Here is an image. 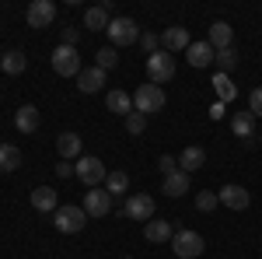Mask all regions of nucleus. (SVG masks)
Segmentation results:
<instances>
[{
    "label": "nucleus",
    "mask_w": 262,
    "mask_h": 259,
    "mask_svg": "<svg viewBox=\"0 0 262 259\" xmlns=\"http://www.w3.org/2000/svg\"><path fill=\"white\" fill-rule=\"evenodd\" d=\"M164 102H168V98H164V91L158 88V84H150V81H147V84H140V88L133 91V109H137V112H143V116L161 112Z\"/></svg>",
    "instance_id": "nucleus-1"
},
{
    "label": "nucleus",
    "mask_w": 262,
    "mask_h": 259,
    "mask_svg": "<svg viewBox=\"0 0 262 259\" xmlns=\"http://www.w3.org/2000/svg\"><path fill=\"white\" fill-rule=\"evenodd\" d=\"M147 77H150V84H168V81L175 77V56L171 53H164V49H158V53H150L147 56Z\"/></svg>",
    "instance_id": "nucleus-2"
},
{
    "label": "nucleus",
    "mask_w": 262,
    "mask_h": 259,
    "mask_svg": "<svg viewBox=\"0 0 262 259\" xmlns=\"http://www.w3.org/2000/svg\"><path fill=\"white\" fill-rule=\"evenodd\" d=\"M74 175L88 186V189H98L101 182H105V175H108V168L101 165V158H95V154H84L77 165H74Z\"/></svg>",
    "instance_id": "nucleus-3"
},
{
    "label": "nucleus",
    "mask_w": 262,
    "mask_h": 259,
    "mask_svg": "<svg viewBox=\"0 0 262 259\" xmlns=\"http://www.w3.org/2000/svg\"><path fill=\"white\" fill-rule=\"evenodd\" d=\"M171 249H175V256H179V259H196V256H203L206 242H203L200 231L182 228V231H175V235H171Z\"/></svg>",
    "instance_id": "nucleus-4"
},
{
    "label": "nucleus",
    "mask_w": 262,
    "mask_h": 259,
    "mask_svg": "<svg viewBox=\"0 0 262 259\" xmlns=\"http://www.w3.org/2000/svg\"><path fill=\"white\" fill-rule=\"evenodd\" d=\"M108 42H112V49H119V46H133V42H140V25L133 18H112L108 25Z\"/></svg>",
    "instance_id": "nucleus-5"
},
{
    "label": "nucleus",
    "mask_w": 262,
    "mask_h": 259,
    "mask_svg": "<svg viewBox=\"0 0 262 259\" xmlns=\"http://www.w3.org/2000/svg\"><path fill=\"white\" fill-rule=\"evenodd\" d=\"M53 224H56V231H63V235H77L84 224H88V214H84V207H74V203H67L60 210L53 214Z\"/></svg>",
    "instance_id": "nucleus-6"
},
{
    "label": "nucleus",
    "mask_w": 262,
    "mask_h": 259,
    "mask_svg": "<svg viewBox=\"0 0 262 259\" xmlns=\"http://www.w3.org/2000/svg\"><path fill=\"white\" fill-rule=\"evenodd\" d=\"M53 70H56L60 77H77L84 70L77 49H74V46H56V49H53Z\"/></svg>",
    "instance_id": "nucleus-7"
},
{
    "label": "nucleus",
    "mask_w": 262,
    "mask_h": 259,
    "mask_svg": "<svg viewBox=\"0 0 262 259\" xmlns=\"http://www.w3.org/2000/svg\"><path fill=\"white\" fill-rule=\"evenodd\" d=\"M25 21H28V28H49L56 21V4L53 0H32L25 11Z\"/></svg>",
    "instance_id": "nucleus-8"
},
{
    "label": "nucleus",
    "mask_w": 262,
    "mask_h": 259,
    "mask_svg": "<svg viewBox=\"0 0 262 259\" xmlns=\"http://www.w3.org/2000/svg\"><path fill=\"white\" fill-rule=\"evenodd\" d=\"M81 207H84V214H88V217H105V214L112 210V193H108L105 186H98V189H88Z\"/></svg>",
    "instance_id": "nucleus-9"
},
{
    "label": "nucleus",
    "mask_w": 262,
    "mask_h": 259,
    "mask_svg": "<svg viewBox=\"0 0 262 259\" xmlns=\"http://www.w3.org/2000/svg\"><path fill=\"white\" fill-rule=\"evenodd\" d=\"M122 214L129 221H154V196L140 193V196H129L122 203Z\"/></svg>",
    "instance_id": "nucleus-10"
},
{
    "label": "nucleus",
    "mask_w": 262,
    "mask_h": 259,
    "mask_svg": "<svg viewBox=\"0 0 262 259\" xmlns=\"http://www.w3.org/2000/svg\"><path fill=\"white\" fill-rule=\"evenodd\" d=\"M192 46V39H189V28H182V25H171V28H164L161 35V49L164 53H182V49H189Z\"/></svg>",
    "instance_id": "nucleus-11"
},
{
    "label": "nucleus",
    "mask_w": 262,
    "mask_h": 259,
    "mask_svg": "<svg viewBox=\"0 0 262 259\" xmlns=\"http://www.w3.org/2000/svg\"><path fill=\"white\" fill-rule=\"evenodd\" d=\"M206 42L221 53V49H231L234 46V28L227 25V21H213L210 25V32H206Z\"/></svg>",
    "instance_id": "nucleus-12"
},
{
    "label": "nucleus",
    "mask_w": 262,
    "mask_h": 259,
    "mask_svg": "<svg viewBox=\"0 0 262 259\" xmlns=\"http://www.w3.org/2000/svg\"><path fill=\"white\" fill-rule=\"evenodd\" d=\"M32 207H35L39 214H56V210H60V196H56V189H53V186H39V189H32Z\"/></svg>",
    "instance_id": "nucleus-13"
},
{
    "label": "nucleus",
    "mask_w": 262,
    "mask_h": 259,
    "mask_svg": "<svg viewBox=\"0 0 262 259\" xmlns=\"http://www.w3.org/2000/svg\"><path fill=\"white\" fill-rule=\"evenodd\" d=\"M217 200H221L224 207H231V210H245V207L252 203L248 189H245V186H234V182H231V186H224L221 193H217Z\"/></svg>",
    "instance_id": "nucleus-14"
},
{
    "label": "nucleus",
    "mask_w": 262,
    "mask_h": 259,
    "mask_svg": "<svg viewBox=\"0 0 262 259\" xmlns=\"http://www.w3.org/2000/svg\"><path fill=\"white\" fill-rule=\"evenodd\" d=\"M189 189H192V179H189V175H185V172H171V175H164V182H161V193L164 196H185V193H189Z\"/></svg>",
    "instance_id": "nucleus-15"
},
{
    "label": "nucleus",
    "mask_w": 262,
    "mask_h": 259,
    "mask_svg": "<svg viewBox=\"0 0 262 259\" xmlns=\"http://www.w3.org/2000/svg\"><path fill=\"white\" fill-rule=\"evenodd\" d=\"M77 88H81L84 95L101 91V88H105V70H101V67H88V70H81V74H77Z\"/></svg>",
    "instance_id": "nucleus-16"
},
{
    "label": "nucleus",
    "mask_w": 262,
    "mask_h": 259,
    "mask_svg": "<svg viewBox=\"0 0 262 259\" xmlns=\"http://www.w3.org/2000/svg\"><path fill=\"white\" fill-rule=\"evenodd\" d=\"M213 56H217V49H213L206 39H203V42H192V46L185 49V60L192 63V67H210V63H213Z\"/></svg>",
    "instance_id": "nucleus-17"
},
{
    "label": "nucleus",
    "mask_w": 262,
    "mask_h": 259,
    "mask_svg": "<svg viewBox=\"0 0 262 259\" xmlns=\"http://www.w3.org/2000/svg\"><path fill=\"white\" fill-rule=\"evenodd\" d=\"M203 165H206V151H203V147H196V144H192V147H185V151L179 154V168L185 172V175L200 172Z\"/></svg>",
    "instance_id": "nucleus-18"
},
{
    "label": "nucleus",
    "mask_w": 262,
    "mask_h": 259,
    "mask_svg": "<svg viewBox=\"0 0 262 259\" xmlns=\"http://www.w3.org/2000/svg\"><path fill=\"white\" fill-rule=\"evenodd\" d=\"M39 123H42V116H39V109H35V105H21L18 112H14V126H18L21 133H35V130H39Z\"/></svg>",
    "instance_id": "nucleus-19"
},
{
    "label": "nucleus",
    "mask_w": 262,
    "mask_h": 259,
    "mask_svg": "<svg viewBox=\"0 0 262 259\" xmlns=\"http://www.w3.org/2000/svg\"><path fill=\"white\" fill-rule=\"evenodd\" d=\"M105 105H108V112H116V116L126 119V116L133 112V95H126L122 88H116V91H108V95H105Z\"/></svg>",
    "instance_id": "nucleus-20"
},
{
    "label": "nucleus",
    "mask_w": 262,
    "mask_h": 259,
    "mask_svg": "<svg viewBox=\"0 0 262 259\" xmlns=\"http://www.w3.org/2000/svg\"><path fill=\"white\" fill-rule=\"evenodd\" d=\"M171 235H175V231H171V221H161V217L147 221V228H143V238L154 242V245H158V242H168Z\"/></svg>",
    "instance_id": "nucleus-21"
},
{
    "label": "nucleus",
    "mask_w": 262,
    "mask_h": 259,
    "mask_svg": "<svg viewBox=\"0 0 262 259\" xmlns=\"http://www.w3.org/2000/svg\"><path fill=\"white\" fill-rule=\"evenodd\" d=\"M231 130H234V137H242V140L252 144V137H255V116H252V112H234Z\"/></svg>",
    "instance_id": "nucleus-22"
},
{
    "label": "nucleus",
    "mask_w": 262,
    "mask_h": 259,
    "mask_svg": "<svg viewBox=\"0 0 262 259\" xmlns=\"http://www.w3.org/2000/svg\"><path fill=\"white\" fill-rule=\"evenodd\" d=\"M84 25H88L91 32H108V25H112V18H108V7H91V11L84 14Z\"/></svg>",
    "instance_id": "nucleus-23"
},
{
    "label": "nucleus",
    "mask_w": 262,
    "mask_h": 259,
    "mask_svg": "<svg viewBox=\"0 0 262 259\" xmlns=\"http://www.w3.org/2000/svg\"><path fill=\"white\" fill-rule=\"evenodd\" d=\"M56 151L63 154V161L77 158V154H81V137H77V133H60V137H56Z\"/></svg>",
    "instance_id": "nucleus-24"
},
{
    "label": "nucleus",
    "mask_w": 262,
    "mask_h": 259,
    "mask_svg": "<svg viewBox=\"0 0 262 259\" xmlns=\"http://www.w3.org/2000/svg\"><path fill=\"white\" fill-rule=\"evenodd\" d=\"M21 168V151L14 144H0V172H18Z\"/></svg>",
    "instance_id": "nucleus-25"
},
{
    "label": "nucleus",
    "mask_w": 262,
    "mask_h": 259,
    "mask_svg": "<svg viewBox=\"0 0 262 259\" xmlns=\"http://www.w3.org/2000/svg\"><path fill=\"white\" fill-rule=\"evenodd\" d=\"M25 53H18V49H11V53H4V56H0V70H4V74H11V77H18L21 70H25Z\"/></svg>",
    "instance_id": "nucleus-26"
},
{
    "label": "nucleus",
    "mask_w": 262,
    "mask_h": 259,
    "mask_svg": "<svg viewBox=\"0 0 262 259\" xmlns=\"http://www.w3.org/2000/svg\"><path fill=\"white\" fill-rule=\"evenodd\" d=\"M105 189H108L112 196H122V193L129 189V175H126V172H108V175H105Z\"/></svg>",
    "instance_id": "nucleus-27"
},
{
    "label": "nucleus",
    "mask_w": 262,
    "mask_h": 259,
    "mask_svg": "<svg viewBox=\"0 0 262 259\" xmlns=\"http://www.w3.org/2000/svg\"><path fill=\"white\" fill-rule=\"evenodd\" d=\"M116 63H119V53H116L112 46H101L98 53H95V67H101L105 74H108V70H112Z\"/></svg>",
    "instance_id": "nucleus-28"
},
{
    "label": "nucleus",
    "mask_w": 262,
    "mask_h": 259,
    "mask_svg": "<svg viewBox=\"0 0 262 259\" xmlns=\"http://www.w3.org/2000/svg\"><path fill=\"white\" fill-rule=\"evenodd\" d=\"M213 63H217L221 74H231V70L238 67V53H234V46H231V49H221V53L213 56Z\"/></svg>",
    "instance_id": "nucleus-29"
},
{
    "label": "nucleus",
    "mask_w": 262,
    "mask_h": 259,
    "mask_svg": "<svg viewBox=\"0 0 262 259\" xmlns=\"http://www.w3.org/2000/svg\"><path fill=\"white\" fill-rule=\"evenodd\" d=\"M213 88H217V95H221V102H231L234 95H238V88L231 84V77H227V74H217V77H213Z\"/></svg>",
    "instance_id": "nucleus-30"
},
{
    "label": "nucleus",
    "mask_w": 262,
    "mask_h": 259,
    "mask_svg": "<svg viewBox=\"0 0 262 259\" xmlns=\"http://www.w3.org/2000/svg\"><path fill=\"white\" fill-rule=\"evenodd\" d=\"M126 130H129V133H133V137H140L143 130H147V116H143V112H137V109H133V112H129V116H126Z\"/></svg>",
    "instance_id": "nucleus-31"
},
{
    "label": "nucleus",
    "mask_w": 262,
    "mask_h": 259,
    "mask_svg": "<svg viewBox=\"0 0 262 259\" xmlns=\"http://www.w3.org/2000/svg\"><path fill=\"white\" fill-rule=\"evenodd\" d=\"M221 200H217V193H210V189H203L200 196H196V210H203V214H210L213 207H217Z\"/></svg>",
    "instance_id": "nucleus-32"
},
{
    "label": "nucleus",
    "mask_w": 262,
    "mask_h": 259,
    "mask_svg": "<svg viewBox=\"0 0 262 259\" xmlns=\"http://www.w3.org/2000/svg\"><path fill=\"white\" fill-rule=\"evenodd\" d=\"M140 42H143V49H147V56L161 49V35H150V32H140Z\"/></svg>",
    "instance_id": "nucleus-33"
},
{
    "label": "nucleus",
    "mask_w": 262,
    "mask_h": 259,
    "mask_svg": "<svg viewBox=\"0 0 262 259\" xmlns=\"http://www.w3.org/2000/svg\"><path fill=\"white\" fill-rule=\"evenodd\" d=\"M248 112H252L255 119H259V116H262V88H255V91L248 95Z\"/></svg>",
    "instance_id": "nucleus-34"
},
{
    "label": "nucleus",
    "mask_w": 262,
    "mask_h": 259,
    "mask_svg": "<svg viewBox=\"0 0 262 259\" xmlns=\"http://www.w3.org/2000/svg\"><path fill=\"white\" fill-rule=\"evenodd\" d=\"M158 168H161L164 175H171V172H179V161L171 158V154H161V158H158Z\"/></svg>",
    "instance_id": "nucleus-35"
},
{
    "label": "nucleus",
    "mask_w": 262,
    "mask_h": 259,
    "mask_svg": "<svg viewBox=\"0 0 262 259\" xmlns=\"http://www.w3.org/2000/svg\"><path fill=\"white\" fill-rule=\"evenodd\" d=\"M77 39H81L77 28H63V42H60V46H77Z\"/></svg>",
    "instance_id": "nucleus-36"
},
{
    "label": "nucleus",
    "mask_w": 262,
    "mask_h": 259,
    "mask_svg": "<svg viewBox=\"0 0 262 259\" xmlns=\"http://www.w3.org/2000/svg\"><path fill=\"white\" fill-rule=\"evenodd\" d=\"M56 175H60V179H70V175H74V165H70V161H60V165H56Z\"/></svg>",
    "instance_id": "nucleus-37"
},
{
    "label": "nucleus",
    "mask_w": 262,
    "mask_h": 259,
    "mask_svg": "<svg viewBox=\"0 0 262 259\" xmlns=\"http://www.w3.org/2000/svg\"><path fill=\"white\" fill-rule=\"evenodd\" d=\"M210 116H213V119H221V116H224V102H217V105L210 109Z\"/></svg>",
    "instance_id": "nucleus-38"
}]
</instances>
